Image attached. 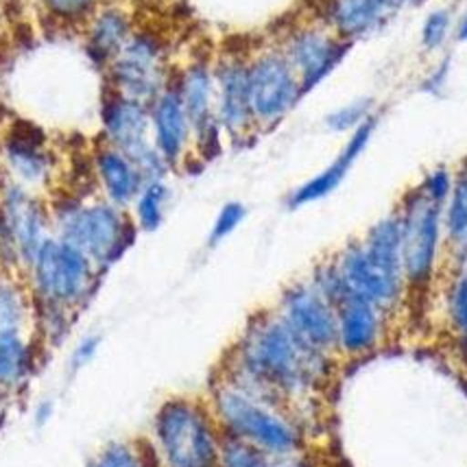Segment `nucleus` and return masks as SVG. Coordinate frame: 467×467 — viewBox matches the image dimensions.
<instances>
[{"instance_id": "f8f14e48", "label": "nucleus", "mask_w": 467, "mask_h": 467, "mask_svg": "<svg viewBox=\"0 0 467 467\" xmlns=\"http://www.w3.org/2000/svg\"><path fill=\"white\" fill-rule=\"evenodd\" d=\"M275 313L310 348L324 354L337 352V308L317 291L310 280L288 286L282 293Z\"/></svg>"}, {"instance_id": "412c9836", "label": "nucleus", "mask_w": 467, "mask_h": 467, "mask_svg": "<svg viewBox=\"0 0 467 467\" xmlns=\"http://www.w3.org/2000/svg\"><path fill=\"white\" fill-rule=\"evenodd\" d=\"M83 29H86L88 59L99 70H108V66L119 57L133 36V22L131 16L119 5H99Z\"/></svg>"}, {"instance_id": "9b49d317", "label": "nucleus", "mask_w": 467, "mask_h": 467, "mask_svg": "<svg viewBox=\"0 0 467 467\" xmlns=\"http://www.w3.org/2000/svg\"><path fill=\"white\" fill-rule=\"evenodd\" d=\"M277 48L297 72L306 97L332 75L352 44L335 36L326 25H306L288 33Z\"/></svg>"}, {"instance_id": "9d476101", "label": "nucleus", "mask_w": 467, "mask_h": 467, "mask_svg": "<svg viewBox=\"0 0 467 467\" xmlns=\"http://www.w3.org/2000/svg\"><path fill=\"white\" fill-rule=\"evenodd\" d=\"M183 109L192 130V147L202 160H214L221 153V131L214 108V64L205 59L191 61L175 77Z\"/></svg>"}, {"instance_id": "7c9ffc66", "label": "nucleus", "mask_w": 467, "mask_h": 467, "mask_svg": "<svg viewBox=\"0 0 467 467\" xmlns=\"http://www.w3.org/2000/svg\"><path fill=\"white\" fill-rule=\"evenodd\" d=\"M42 9L61 25H86L97 11L99 0H40Z\"/></svg>"}, {"instance_id": "dca6fc26", "label": "nucleus", "mask_w": 467, "mask_h": 467, "mask_svg": "<svg viewBox=\"0 0 467 467\" xmlns=\"http://www.w3.org/2000/svg\"><path fill=\"white\" fill-rule=\"evenodd\" d=\"M149 109H151V133L155 149L162 155L171 171L180 169L188 160V153H191L192 130L186 109H183L180 90H177L175 77L169 83V88L149 105Z\"/></svg>"}, {"instance_id": "b1692460", "label": "nucleus", "mask_w": 467, "mask_h": 467, "mask_svg": "<svg viewBox=\"0 0 467 467\" xmlns=\"http://www.w3.org/2000/svg\"><path fill=\"white\" fill-rule=\"evenodd\" d=\"M443 227L450 244L457 252L467 249V158L461 162L457 175L452 177V191L446 202Z\"/></svg>"}, {"instance_id": "c9c22d12", "label": "nucleus", "mask_w": 467, "mask_h": 467, "mask_svg": "<svg viewBox=\"0 0 467 467\" xmlns=\"http://www.w3.org/2000/svg\"><path fill=\"white\" fill-rule=\"evenodd\" d=\"M0 265L5 266H16L18 263V254H16L14 243H11L7 223H5V214L3 208H0Z\"/></svg>"}, {"instance_id": "72a5a7b5", "label": "nucleus", "mask_w": 467, "mask_h": 467, "mask_svg": "<svg viewBox=\"0 0 467 467\" xmlns=\"http://www.w3.org/2000/svg\"><path fill=\"white\" fill-rule=\"evenodd\" d=\"M420 191L435 203L446 205L450 191H452V173H450L446 166H439V169L431 171V173L424 177Z\"/></svg>"}, {"instance_id": "bb28decb", "label": "nucleus", "mask_w": 467, "mask_h": 467, "mask_svg": "<svg viewBox=\"0 0 467 467\" xmlns=\"http://www.w3.org/2000/svg\"><path fill=\"white\" fill-rule=\"evenodd\" d=\"M285 457H274L263 450L223 435L221 446V467H285Z\"/></svg>"}, {"instance_id": "7ed1b4c3", "label": "nucleus", "mask_w": 467, "mask_h": 467, "mask_svg": "<svg viewBox=\"0 0 467 467\" xmlns=\"http://www.w3.org/2000/svg\"><path fill=\"white\" fill-rule=\"evenodd\" d=\"M51 223L53 236L79 249L101 274L125 255L138 232L127 210L108 199H61L51 208Z\"/></svg>"}, {"instance_id": "c756f323", "label": "nucleus", "mask_w": 467, "mask_h": 467, "mask_svg": "<svg viewBox=\"0 0 467 467\" xmlns=\"http://www.w3.org/2000/svg\"><path fill=\"white\" fill-rule=\"evenodd\" d=\"M88 467H149V463L138 446L130 441H112L99 450Z\"/></svg>"}, {"instance_id": "4468645a", "label": "nucleus", "mask_w": 467, "mask_h": 467, "mask_svg": "<svg viewBox=\"0 0 467 467\" xmlns=\"http://www.w3.org/2000/svg\"><path fill=\"white\" fill-rule=\"evenodd\" d=\"M214 108L223 136L243 142L255 130L249 94V59L230 55L214 64Z\"/></svg>"}, {"instance_id": "2eb2a0df", "label": "nucleus", "mask_w": 467, "mask_h": 467, "mask_svg": "<svg viewBox=\"0 0 467 467\" xmlns=\"http://www.w3.org/2000/svg\"><path fill=\"white\" fill-rule=\"evenodd\" d=\"M335 265L346 282L349 295L363 297L371 302L382 313L389 315L398 304L402 302V295L407 291L404 277L389 274L378 266L365 252L363 243H349L346 249L335 258Z\"/></svg>"}, {"instance_id": "f3484780", "label": "nucleus", "mask_w": 467, "mask_h": 467, "mask_svg": "<svg viewBox=\"0 0 467 467\" xmlns=\"http://www.w3.org/2000/svg\"><path fill=\"white\" fill-rule=\"evenodd\" d=\"M5 164H7L9 180L20 186L36 191L51 180L53 158L47 149V140L36 127L14 125L3 142Z\"/></svg>"}, {"instance_id": "aec40b11", "label": "nucleus", "mask_w": 467, "mask_h": 467, "mask_svg": "<svg viewBox=\"0 0 467 467\" xmlns=\"http://www.w3.org/2000/svg\"><path fill=\"white\" fill-rule=\"evenodd\" d=\"M374 130H376V119L371 116V119L363 122L358 130L349 133L346 147H343L341 153L337 155L335 162L327 166V169L321 171L319 175H315L313 180L304 182L302 186L295 188L291 197H288V208H302V205L315 203L319 202V199L327 197L330 192H335L343 183V180H346L349 171H352L356 160L363 155L367 144L371 140V136H374Z\"/></svg>"}, {"instance_id": "f03ea898", "label": "nucleus", "mask_w": 467, "mask_h": 467, "mask_svg": "<svg viewBox=\"0 0 467 467\" xmlns=\"http://www.w3.org/2000/svg\"><path fill=\"white\" fill-rule=\"evenodd\" d=\"M213 415L225 437L238 439L274 457L304 450V432L285 402L234 374L213 389Z\"/></svg>"}, {"instance_id": "5701e85b", "label": "nucleus", "mask_w": 467, "mask_h": 467, "mask_svg": "<svg viewBox=\"0 0 467 467\" xmlns=\"http://www.w3.org/2000/svg\"><path fill=\"white\" fill-rule=\"evenodd\" d=\"M33 354L22 330H0V389H18L31 374Z\"/></svg>"}, {"instance_id": "c85d7f7f", "label": "nucleus", "mask_w": 467, "mask_h": 467, "mask_svg": "<svg viewBox=\"0 0 467 467\" xmlns=\"http://www.w3.org/2000/svg\"><path fill=\"white\" fill-rule=\"evenodd\" d=\"M371 112H374V101L371 99H356V101L341 105L335 112L327 114L326 127L337 133H352L374 116Z\"/></svg>"}, {"instance_id": "4be33fe9", "label": "nucleus", "mask_w": 467, "mask_h": 467, "mask_svg": "<svg viewBox=\"0 0 467 467\" xmlns=\"http://www.w3.org/2000/svg\"><path fill=\"white\" fill-rule=\"evenodd\" d=\"M92 166L103 199H108L109 203L119 205L122 210L131 208L142 186L147 183L138 166L125 153L109 147V144H101L97 149Z\"/></svg>"}, {"instance_id": "f704fd0d", "label": "nucleus", "mask_w": 467, "mask_h": 467, "mask_svg": "<svg viewBox=\"0 0 467 467\" xmlns=\"http://www.w3.org/2000/svg\"><path fill=\"white\" fill-rule=\"evenodd\" d=\"M99 343H101V338H99V337H92V335L83 337L81 341L77 343V348L72 349V360H70L72 369L79 371L81 367H86L88 363H90V360L99 352Z\"/></svg>"}, {"instance_id": "0eeeda50", "label": "nucleus", "mask_w": 467, "mask_h": 467, "mask_svg": "<svg viewBox=\"0 0 467 467\" xmlns=\"http://www.w3.org/2000/svg\"><path fill=\"white\" fill-rule=\"evenodd\" d=\"M171 81L173 75L164 44L149 31H133L119 57L105 70L108 90L147 105H151Z\"/></svg>"}, {"instance_id": "4c0bfd02", "label": "nucleus", "mask_w": 467, "mask_h": 467, "mask_svg": "<svg viewBox=\"0 0 467 467\" xmlns=\"http://www.w3.org/2000/svg\"><path fill=\"white\" fill-rule=\"evenodd\" d=\"M459 37L463 42H467V16L463 20H461V26H459Z\"/></svg>"}, {"instance_id": "2f4dec72", "label": "nucleus", "mask_w": 467, "mask_h": 467, "mask_svg": "<svg viewBox=\"0 0 467 467\" xmlns=\"http://www.w3.org/2000/svg\"><path fill=\"white\" fill-rule=\"evenodd\" d=\"M244 216H247V210H244L243 203L238 202L225 203L223 208L219 210V214H216L213 230H210V244H219L223 243L227 236H232V234L241 227Z\"/></svg>"}, {"instance_id": "6ab92c4d", "label": "nucleus", "mask_w": 467, "mask_h": 467, "mask_svg": "<svg viewBox=\"0 0 467 467\" xmlns=\"http://www.w3.org/2000/svg\"><path fill=\"white\" fill-rule=\"evenodd\" d=\"M385 313L363 297L343 299L337 306V349L346 356H365L376 349L385 332Z\"/></svg>"}, {"instance_id": "cd10ccee", "label": "nucleus", "mask_w": 467, "mask_h": 467, "mask_svg": "<svg viewBox=\"0 0 467 467\" xmlns=\"http://www.w3.org/2000/svg\"><path fill=\"white\" fill-rule=\"evenodd\" d=\"M448 310L461 354H463V360L467 363V269L459 271V275L454 277L448 297Z\"/></svg>"}, {"instance_id": "a878e982", "label": "nucleus", "mask_w": 467, "mask_h": 467, "mask_svg": "<svg viewBox=\"0 0 467 467\" xmlns=\"http://www.w3.org/2000/svg\"><path fill=\"white\" fill-rule=\"evenodd\" d=\"M29 299L14 277L0 274V330H25Z\"/></svg>"}, {"instance_id": "473e14b6", "label": "nucleus", "mask_w": 467, "mask_h": 467, "mask_svg": "<svg viewBox=\"0 0 467 467\" xmlns=\"http://www.w3.org/2000/svg\"><path fill=\"white\" fill-rule=\"evenodd\" d=\"M450 31V14L446 9H437L428 16L421 29V44L428 51H435L446 42Z\"/></svg>"}, {"instance_id": "ddd939ff", "label": "nucleus", "mask_w": 467, "mask_h": 467, "mask_svg": "<svg viewBox=\"0 0 467 467\" xmlns=\"http://www.w3.org/2000/svg\"><path fill=\"white\" fill-rule=\"evenodd\" d=\"M0 208L7 223L11 243H14L18 263L26 269L33 263L42 244L53 236L51 210L29 188L14 180H5L0 186Z\"/></svg>"}, {"instance_id": "e433bc0d", "label": "nucleus", "mask_w": 467, "mask_h": 467, "mask_svg": "<svg viewBox=\"0 0 467 467\" xmlns=\"http://www.w3.org/2000/svg\"><path fill=\"white\" fill-rule=\"evenodd\" d=\"M53 415V404L51 402H44L37 407V424H47L48 417Z\"/></svg>"}, {"instance_id": "39448f33", "label": "nucleus", "mask_w": 467, "mask_h": 467, "mask_svg": "<svg viewBox=\"0 0 467 467\" xmlns=\"http://www.w3.org/2000/svg\"><path fill=\"white\" fill-rule=\"evenodd\" d=\"M37 308L75 313L90 299L101 271L79 249L51 236L26 266Z\"/></svg>"}, {"instance_id": "393cba45", "label": "nucleus", "mask_w": 467, "mask_h": 467, "mask_svg": "<svg viewBox=\"0 0 467 467\" xmlns=\"http://www.w3.org/2000/svg\"><path fill=\"white\" fill-rule=\"evenodd\" d=\"M171 202V188L166 180L144 183L140 194L133 202V223L140 232H155L164 223L166 208Z\"/></svg>"}, {"instance_id": "20e7f679", "label": "nucleus", "mask_w": 467, "mask_h": 467, "mask_svg": "<svg viewBox=\"0 0 467 467\" xmlns=\"http://www.w3.org/2000/svg\"><path fill=\"white\" fill-rule=\"evenodd\" d=\"M153 439L164 467H221L223 432L213 410L194 400L164 402L155 413Z\"/></svg>"}, {"instance_id": "f257e3e1", "label": "nucleus", "mask_w": 467, "mask_h": 467, "mask_svg": "<svg viewBox=\"0 0 467 467\" xmlns=\"http://www.w3.org/2000/svg\"><path fill=\"white\" fill-rule=\"evenodd\" d=\"M234 374L288 402L315 391L330 376V354L302 341L277 313L252 319L234 349Z\"/></svg>"}, {"instance_id": "6e6552de", "label": "nucleus", "mask_w": 467, "mask_h": 467, "mask_svg": "<svg viewBox=\"0 0 467 467\" xmlns=\"http://www.w3.org/2000/svg\"><path fill=\"white\" fill-rule=\"evenodd\" d=\"M402 227V266L407 288L421 291L435 275L441 244L443 205L428 199L420 188L404 197L398 210Z\"/></svg>"}, {"instance_id": "a211bd4d", "label": "nucleus", "mask_w": 467, "mask_h": 467, "mask_svg": "<svg viewBox=\"0 0 467 467\" xmlns=\"http://www.w3.org/2000/svg\"><path fill=\"white\" fill-rule=\"evenodd\" d=\"M400 5L396 0H324L321 25L349 44L380 31Z\"/></svg>"}, {"instance_id": "1a4fd4ad", "label": "nucleus", "mask_w": 467, "mask_h": 467, "mask_svg": "<svg viewBox=\"0 0 467 467\" xmlns=\"http://www.w3.org/2000/svg\"><path fill=\"white\" fill-rule=\"evenodd\" d=\"M249 94L255 130L280 125L304 99L297 72L277 47L249 59Z\"/></svg>"}, {"instance_id": "423d86ee", "label": "nucleus", "mask_w": 467, "mask_h": 467, "mask_svg": "<svg viewBox=\"0 0 467 467\" xmlns=\"http://www.w3.org/2000/svg\"><path fill=\"white\" fill-rule=\"evenodd\" d=\"M105 144L119 149L138 166L144 182H162L171 173L169 164L153 144L151 109L147 103L105 92L101 105Z\"/></svg>"}]
</instances>
